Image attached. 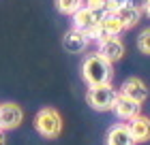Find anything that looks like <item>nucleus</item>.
<instances>
[{"mask_svg": "<svg viewBox=\"0 0 150 145\" xmlns=\"http://www.w3.org/2000/svg\"><path fill=\"white\" fill-rule=\"evenodd\" d=\"M114 77V64L103 60L99 53H88L81 62V79L88 88L94 85H107Z\"/></svg>", "mask_w": 150, "mask_h": 145, "instance_id": "nucleus-1", "label": "nucleus"}, {"mask_svg": "<svg viewBox=\"0 0 150 145\" xmlns=\"http://www.w3.org/2000/svg\"><path fill=\"white\" fill-rule=\"evenodd\" d=\"M35 128L43 139H56L62 132V115L54 107H43L35 115Z\"/></svg>", "mask_w": 150, "mask_h": 145, "instance_id": "nucleus-2", "label": "nucleus"}, {"mask_svg": "<svg viewBox=\"0 0 150 145\" xmlns=\"http://www.w3.org/2000/svg\"><path fill=\"white\" fill-rule=\"evenodd\" d=\"M116 98H118V90L112 83L88 88V92H86V102L94 111H112Z\"/></svg>", "mask_w": 150, "mask_h": 145, "instance_id": "nucleus-3", "label": "nucleus"}, {"mask_svg": "<svg viewBox=\"0 0 150 145\" xmlns=\"http://www.w3.org/2000/svg\"><path fill=\"white\" fill-rule=\"evenodd\" d=\"M105 17V11L99 9H88V6H81V9L73 15V30H77L81 34H86V36H90L94 32V28L101 24V19Z\"/></svg>", "mask_w": 150, "mask_h": 145, "instance_id": "nucleus-4", "label": "nucleus"}, {"mask_svg": "<svg viewBox=\"0 0 150 145\" xmlns=\"http://www.w3.org/2000/svg\"><path fill=\"white\" fill-rule=\"evenodd\" d=\"M120 32H125V30H122V24H120V19L116 17V13H105V17L101 19V24L94 28V32H92L88 39L101 43V41L120 36Z\"/></svg>", "mask_w": 150, "mask_h": 145, "instance_id": "nucleus-5", "label": "nucleus"}, {"mask_svg": "<svg viewBox=\"0 0 150 145\" xmlns=\"http://www.w3.org/2000/svg\"><path fill=\"white\" fill-rule=\"evenodd\" d=\"M24 122V111L15 102H2L0 105V130H15Z\"/></svg>", "mask_w": 150, "mask_h": 145, "instance_id": "nucleus-6", "label": "nucleus"}, {"mask_svg": "<svg viewBox=\"0 0 150 145\" xmlns=\"http://www.w3.org/2000/svg\"><path fill=\"white\" fill-rule=\"evenodd\" d=\"M118 94L129 98V100H133V102H137V105H142L148 98V88L139 77H129V79H125V83L118 90Z\"/></svg>", "mask_w": 150, "mask_h": 145, "instance_id": "nucleus-7", "label": "nucleus"}, {"mask_svg": "<svg viewBox=\"0 0 150 145\" xmlns=\"http://www.w3.org/2000/svg\"><path fill=\"white\" fill-rule=\"evenodd\" d=\"M97 53H99V56L103 58V60H107L110 64H116L118 60L125 58V43H122L118 36L107 39V41H101Z\"/></svg>", "mask_w": 150, "mask_h": 145, "instance_id": "nucleus-8", "label": "nucleus"}, {"mask_svg": "<svg viewBox=\"0 0 150 145\" xmlns=\"http://www.w3.org/2000/svg\"><path fill=\"white\" fill-rule=\"evenodd\" d=\"M127 128H129V132H131L135 143L150 141V117L139 113L137 117H133L131 122H127Z\"/></svg>", "mask_w": 150, "mask_h": 145, "instance_id": "nucleus-9", "label": "nucleus"}, {"mask_svg": "<svg viewBox=\"0 0 150 145\" xmlns=\"http://www.w3.org/2000/svg\"><path fill=\"white\" fill-rule=\"evenodd\" d=\"M139 107H142V105H137V102H133V100H129V98H125V96L118 94V98H116L112 111L116 113V117H118V120L131 122L133 117L139 115Z\"/></svg>", "mask_w": 150, "mask_h": 145, "instance_id": "nucleus-10", "label": "nucleus"}, {"mask_svg": "<svg viewBox=\"0 0 150 145\" xmlns=\"http://www.w3.org/2000/svg\"><path fill=\"white\" fill-rule=\"evenodd\" d=\"M88 43H90V39H88L86 34L73 30V28L62 36V47L69 53H81V51H86L88 49Z\"/></svg>", "mask_w": 150, "mask_h": 145, "instance_id": "nucleus-11", "label": "nucleus"}, {"mask_svg": "<svg viewBox=\"0 0 150 145\" xmlns=\"http://www.w3.org/2000/svg\"><path fill=\"white\" fill-rule=\"evenodd\" d=\"M107 145H137V143L133 141L127 124L118 122V124H114V126L107 130Z\"/></svg>", "mask_w": 150, "mask_h": 145, "instance_id": "nucleus-12", "label": "nucleus"}, {"mask_svg": "<svg viewBox=\"0 0 150 145\" xmlns=\"http://www.w3.org/2000/svg\"><path fill=\"white\" fill-rule=\"evenodd\" d=\"M142 15H144V13H142V6H137V4H129V6H125V9H120L116 13V17H118L120 24H122V30L135 28V26L139 24Z\"/></svg>", "mask_w": 150, "mask_h": 145, "instance_id": "nucleus-13", "label": "nucleus"}, {"mask_svg": "<svg viewBox=\"0 0 150 145\" xmlns=\"http://www.w3.org/2000/svg\"><path fill=\"white\" fill-rule=\"evenodd\" d=\"M81 6H84V0H56V9L62 15H75Z\"/></svg>", "mask_w": 150, "mask_h": 145, "instance_id": "nucleus-14", "label": "nucleus"}, {"mask_svg": "<svg viewBox=\"0 0 150 145\" xmlns=\"http://www.w3.org/2000/svg\"><path fill=\"white\" fill-rule=\"evenodd\" d=\"M137 49L144 56H150V28H144L137 36Z\"/></svg>", "mask_w": 150, "mask_h": 145, "instance_id": "nucleus-15", "label": "nucleus"}, {"mask_svg": "<svg viewBox=\"0 0 150 145\" xmlns=\"http://www.w3.org/2000/svg\"><path fill=\"white\" fill-rule=\"evenodd\" d=\"M129 4H133V0H105L103 11L105 13H118L120 9H125Z\"/></svg>", "mask_w": 150, "mask_h": 145, "instance_id": "nucleus-16", "label": "nucleus"}, {"mask_svg": "<svg viewBox=\"0 0 150 145\" xmlns=\"http://www.w3.org/2000/svg\"><path fill=\"white\" fill-rule=\"evenodd\" d=\"M84 6L99 11V9H103V6H105V0H84Z\"/></svg>", "mask_w": 150, "mask_h": 145, "instance_id": "nucleus-17", "label": "nucleus"}, {"mask_svg": "<svg viewBox=\"0 0 150 145\" xmlns=\"http://www.w3.org/2000/svg\"><path fill=\"white\" fill-rule=\"evenodd\" d=\"M142 13H146V17H150V0H142Z\"/></svg>", "mask_w": 150, "mask_h": 145, "instance_id": "nucleus-18", "label": "nucleus"}, {"mask_svg": "<svg viewBox=\"0 0 150 145\" xmlns=\"http://www.w3.org/2000/svg\"><path fill=\"white\" fill-rule=\"evenodd\" d=\"M0 145H4V132L0 130Z\"/></svg>", "mask_w": 150, "mask_h": 145, "instance_id": "nucleus-19", "label": "nucleus"}]
</instances>
